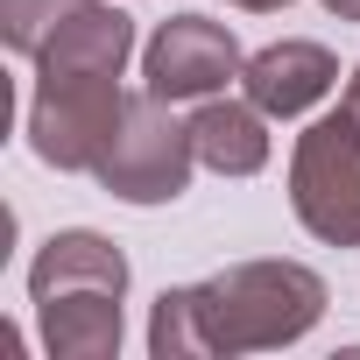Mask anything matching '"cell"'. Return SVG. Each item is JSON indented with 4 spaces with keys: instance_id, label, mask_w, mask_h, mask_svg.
<instances>
[{
    "instance_id": "obj_6",
    "label": "cell",
    "mask_w": 360,
    "mask_h": 360,
    "mask_svg": "<svg viewBox=\"0 0 360 360\" xmlns=\"http://www.w3.org/2000/svg\"><path fill=\"white\" fill-rule=\"evenodd\" d=\"M240 43H233V29L226 22H205V15H169L155 36H148V50H141V78H148V92L155 99H212L226 78H240Z\"/></svg>"
},
{
    "instance_id": "obj_3",
    "label": "cell",
    "mask_w": 360,
    "mask_h": 360,
    "mask_svg": "<svg viewBox=\"0 0 360 360\" xmlns=\"http://www.w3.org/2000/svg\"><path fill=\"white\" fill-rule=\"evenodd\" d=\"M127 113L120 71L99 64H36V92H29V148L50 169H99V155L113 148Z\"/></svg>"
},
{
    "instance_id": "obj_7",
    "label": "cell",
    "mask_w": 360,
    "mask_h": 360,
    "mask_svg": "<svg viewBox=\"0 0 360 360\" xmlns=\"http://www.w3.org/2000/svg\"><path fill=\"white\" fill-rule=\"evenodd\" d=\"M240 85L269 120H297L339 85V64H332L325 43H269L240 64Z\"/></svg>"
},
{
    "instance_id": "obj_4",
    "label": "cell",
    "mask_w": 360,
    "mask_h": 360,
    "mask_svg": "<svg viewBox=\"0 0 360 360\" xmlns=\"http://www.w3.org/2000/svg\"><path fill=\"white\" fill-rule=\"evenodd\" d=\"M290 205L318 240L360 248V113L353 106H339V113H325L297 134Z\"/></svg>"
},
{
    "instance_id": "obj_2",
    "label": "cell",
    "mask_w": 360,
    "mask_h": 360,
    "mask_svg": "<svg viewBox=\"0 0 360 360\" xmlns=\"http://www.w3.org/2000/svg\"><path fill=\"white\" fill-rule=\"evenodd\" d=\"M29 297L50 360H113L120 353V297H127V255L106 233H50L29 262Z\"/></svg>"
},
{
    "instance_id": "obj_5",
    "label": "cell",
    "mask_w": 360,
    "mask_h": 360,
    "mask_svg": "<svg viewBox=\"0 0 360 360\" xmlns=\"http://www.w3.org/2000/svg\"><path fill=\"white\" fill-rule=\"evenodd\" d=\"M191 169H198L191 120H176L169 99L141 92V99H127L120 134H113V148L99 155L92 176H99L113 198H127V205H169V198H184Z\"/></svg>"
},
{
    "instance_id": "obj_10",
    "label": "cell",
    "mask_w": 360,
    "mask_h": 360,
    "mask_svg": "<svg viewBox=\"0 0 360 360\" xmlns=\"http://www.w3.org/2000/svg\"><path fill=\"white\" fill-rule=\"evenodd\" d=\"M325 8H332L339 22H360V0H325Z\"/></svg>"
},
{
    "instance_id": "obj_1",
    "label": "cell",
    "mask_w": 360,
    "mask_h": 360,
    "mask_svg": "<svg viewBox=\"0 0 360 360\" xmlns=\"http://www.w3.org/2000/svg\"><path fill=\"white\" fill-rule=\"evenodd\" d=\"M325 318V283L304 262H233L212 283L162 290L148 311L155 360H205V353H269L304 339Z\"/></svg>"
},
{
    "instance_id": "obj_9",
    "label": "cell",
    "mask_w": 360,
    "mask_h": 360,
    "mask_svg": "<svg viewBox=\"0 0 360 360\" xmlns=\"http://www.w3.org/2000/svg\"><path fill=\"white\" fill-rule=\"evenodd\" d=\"M78 8H85V0H0V36H8V50H15V57H29V64H36V57H43V43H50Z\"/></svg>"
},
{
    "instance_id": "obj_8",
    "label": "cell",
    "mask_w": 360,
    "mask_h": 360,
    "mask_svg": "<svg viewBox=\"0 0 360 360\" xmlns=\"http://www.w3.org/2000/svg\"><path fill=\"white\" fill-rule=\"evenodd\" d=\"M269 113L248 99H205L198 113H191V141H198V162L205 169H219V176H255L262 162H269V127H262Z\"/></svg>"
},
{
    "instance_id": "obj_11",
    "label": "cell",
    "mask_w": 360,
    "mask_h": 360,
    "mask_svg": "<svg viewBox=\"0 0 360 360\" xmlns=\"http://www.w3.org/2000/svg\"><path fill=\"white\" fill-rule=\"evenodd\" d=\"M233 8H255V15H276V8H290V0H233Z\"/></svg>"
},
{
    "instance_id": "obj_12",
    "label": "cell",
    "mask_w": 360,
    "mask_h": 360,
    "mask_svg": "<svg viewBox=\"0 0 360 360\" xmlns=\"http://www.w3.org/2000/svg\"><path fill=\"white\" fill-rule=\"evenodd\" d=\"M346 106H353V113H360V71H353V85H346Z\"/></svg>"
}]
</instances>
